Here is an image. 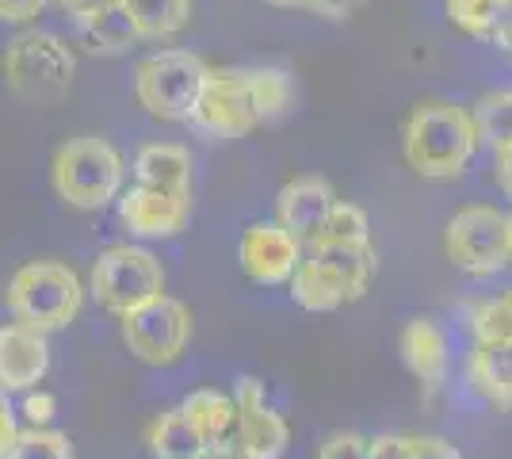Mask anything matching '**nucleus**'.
<instances>
[{
	"label": "nucleus",
	"instance_id": "nucleus-21",
	"mask_svg": "<svg viewBox=\"0 0 512 459\" xmlns=\"http://www.w3.org/2000/svg\"><path fill=\"white\" fill-rule=\"evenodd\" d=\"M287 284H291L295 303H299L302 310H310V314H333V310H341V306L348 303V295H344V287L337 284V276H333L329 268H321L314 257L295 264V272H291Z\"/></svg>",
	"mask_w": 512,
	"mask_h": 459
},
{
	"label": "nucleus",
	"instance_id": "nucleus-26",
	"mask_svg": "<svg viewBox=\"0 0 512 459\" xmlns=\"http://www.w3.org/2000/svg\"><path fill=\"white\" fill-rule=\"evenodd\" d=\"M8 459H73V440L46 425H31V429L16 433Z\"/></svg>",
	"mask_w": 512,
	"mask_h": 459
},
{
	"label": "nucleus",
	"instance_id": "nucleus-35",
	"mask_svg": "<svg viewBox=\"0 0 512 459\" xmlns=\"http://www.w3.org/2000/svg\"><path fill=\"white\" fill-rule=\"evenodd\" d=\"M58 410V402H54V394L46 391H27V402H23V417L31 421V425H50V417Z\"/></svg>",
	"mask_w": 512,
	"mask_h": 459
},
{
	"label": "nucleus",
	"instance_id": "nucleus-37",
	"mask_svg": "<svg viewBox=\"0 0 512 459\" xmlns=\"http://www.w3.org/2000/svg\"><path fill=\"white\" fill-rule=\"evenodd\" d=\"M367 456L371 459H406V437H367Z\"/></svg>",
	"mask_w": 512,
	"mask_h": 459
},
{
	"label": "nucleus",
	"instance_id": "nucleus-36",
	"mask_svg": "<svg viewBox=\"0 0 512 459\" xmlns=\"http://www.w3.org/2000/svg\"><path fill=\"white\" fill-rule=\"evenodd\" d=\"M16 433H20L16 410H12V402H8V391L0 387V459H8L12 444H16Z\"/></svg>",
	"mask_w": 512,
	"mask_h": 459
},
{
	"label": "nucleus",
	"instance_id": "nucleus-19",
	"mask_svg": "<svg viewBox=\"0 0 512 459\" xmlns=\"http://www.w3.org/2000/svg\"><path fill=\"white\" fill-rule=\"evenodd\" d=\"M470 383L497 410H512V341H478L470 356Z\"/></svg>",
	"mask_w": 512,
	"mask_h": 459
},
{
	"label": "nucleus",
	"instance_id": "nucleus-38",
	"mask_svg": "<svg viewBox=\"0 0 512 459\" xmlns=\"http://www.w3.org/2000/svg\"><path fill=\"white\" fill-rule=\"evenodd\" d=\"M497 180H501L505 196L512 199V146L509 150H497Z\"/></svg>",
	"mask_w": 512,
	"mask_h": 459
},
{
	"label": "nucleus",
	"instance_id": "nucleus-9",
	"mask_svg": "<svg viewBox=\"0 0 512 459\" xmlns=\"http://www.w3.org/2000/svg\"><path fill=\"white\" fill-rule=\"evenodd\" d=\"M448 261L470 276H490L512 261L509 215L497 207H463L444 230Z\"/></svg>",
	"mask_w": 512,
	"mask_h": 459
},
{
	"label": "nucleus",
	"instance_id": "nucleus-39",
	"mask_svg": "<svg viewBox=\"0 0 512 459\" xmlns=\"http://www.w3.org/2000/svg\"><path fill=\"white\" fill-rule=\"evenodd\" d=\"M268 4H276V8H299V0H268Z\"/></svg>",
	"mask_w": 512,
	"mask_h": 459
},
{
	"label": "nucleus",
	"instance_id": "nucleus-22",
	"mask_svg": "<svg viewBox=\"0 0 512 459\" xmlns=\"http://www.w3.org/2000/svg\"><path fill=\"white\" fill-rule=\"evenodd\" d=\"M146 444H150L153 459H207L203 440H199V433L192 429V421L184 417L180 406L153 421Z\"/></svg>",
	"mask_w": 512,
	"mask_h": 459
},
{
	"label": "nucleus",
	"instance_id": "nucleus-13",
	"mask_svg": "<svg viewBox=\"0 0 512 459\" xmlns=\"http://www.w3.org/2000/svg\"><path fill=\"white\" fill-rule=\"evenodd\" d=\"M333 203H337V192H333V184L325 180V176H295L291 184H283V192L276 199V219L279 226L291 234V238L299 241H314L325 219H329V211H333Z\"/></svg>",
	"mask_w": 512,
	"mask_h": 459
},
{
	"label": "nucleus",
	"instance_id": "nucleus-30",
	"mask_svg": "<svg viewBox=\"0 0 512 459\" xmlns=\"http://www.w3.org/2000/svg\"><path fill=\"white\" fill-rule=\"evenodd\" d=\"M58 8L65 12V20L73 23H88V20H100L107 12H115V8H123V0H54Z\"/></svg>",
	"mask_w": 512,
	"mask_h": 459
},
{
	"label": "nucleus",
	"instance_id": "nucleus-41",
	"mask_svg": "<svg viewBox=\"0 0 512 459\" xmlns=\"http://www.w3.org/2000/svg\"><path fill=\"white\" fill-rule=\"evenodd\" d=\"M501 4H512V0H501Z\"/></svg>",
	"mask_w": 512,
	"mask_h": 459
},
{
	"label": "nucleus",
	"instance_id": "nucleus-25",
	"mask_svg": "<svg viewBox=\"0 0 512 459\" xmlns=\"http://www.w3.org/2000/svg\"><path fill=\"white\" fill-rule=\"evenodd\" d=\"M448 20L470 35V39H490L497 20H501V0H444Z\"/></svg>",
	"mask_w": 512,
	"mask_h": 459
},
{
	"label": "nucleus",
	"instance_id": "nucleus-14",
	"mask_svg": "<svg viewBox=\"0 0 512 459\" xmlns=\"http://www.w3.org/2000/svg\"><path fill=\"white\" fill-rule=\"evenodd\" d=\"M50 372V349L39 329L12 322L0 326V387L12 391H31L43 383V375Z\"/></svg>",
	"mask_w": 512,
	"mask_h": 459
},
{
	"label": "nucleus",
	"instance_id": "nucleus-24",
	"mask_svg": "<svg viewBox=\"0 0 512 459\" xmlns=\"http://www.w3.org/2000/svg\"><path fill=\"white\" fill-rule=\"evenodd\" d=\"M474 123L482 142H490V150H509L512 146V92H493L474 108Z\"/></svg>",
	"mask_w": 512,
	"mask_h": 459
},
{
	"label": "nucleus",
	"instance_id": "nucleus-4",
	"mask_svg": "<svg viewBox=\"0 0 512 459\" xmlns=\"http://www.w3.org/2000/svg\"><path fill=\"white\" fill-rule=\"evenodd\" d=\"M4 303L16 314V322L50 333L65 329L85 306V284L81 276L58 261H31L12 272Z\"/></svg>",
	"mask_w": 512,
	"mask_h": 459
},
{
	"label": "nucleus",
	"instance_id": "nucleus-32",
	"mask_svg": "<svg viewBox=\"0 0 512 459\" xmlns=\"http://www.w3.org/2000/svg\"><path fill=\"white\" fill-rule=\"evenodd\" d=\"M367 0H299V8L306 12H314L321 20H348V16H356Z\"/></svg>",
	"mask_w": 512,
	"mask_h": 459
},
{
	"label": "nucleus",
	"instance_id": "nucleus-27",
	"mask_svg": "<svg viewBox=\"0 0 512 459\" xmlns=\"http://www.w3.org/2000/svg\"><path fill=\"white\" fill-rule=\"evenodd\" d=\"M249 85L264 119H276L291 108V77L283 69H249Z\"/></svg>",
	"mask_w": 512,
	"mask_h": 459
},
{
	"label": "nucleus",
	"instance_id": "nucleus-8",
	"mask_svg": "<svg viewBox=\"0 0 512 459\" xmlns=\"http://www.w3.org/2000/svg\"><path fill=\"white\" fill-rule=\"evenodd\" d=\"M260 123H264V115H260V104H256L253 85H249V69L211 66L188 127L207 134V138H218V142H234V138L256 131Z\"/></svg>",
	"mask_w": 512,
	"mask_h": 459
},
{
	"label": "nucleus",
	"instance_id": "nucleus-16",
	"mask_svg": "<svg viewBox=\"0 0 512 459\" xmlns=\"http://www.w3.org/2000/svg\"><path fill=\"white\" fill-rule=\"evenodd\" d=\"M310 257L337 276L348 303L367 295L371 276H375V261H379L371 241H325V245H310Z\"/></svg>",
	"mask_w": 512,
	"mask_h": 459
},
{
	"label": "nucleus",
	"instance_id": "nucleus-3",
	"mask_svg": "<svg viewBox=\"0 0 512 459\" xmlns=\"http://www.w3.org/2000/svg\"><path fill=\"white\" fill-rule=\"evenodd\" d=\"M0 73H4V85L20 100L43 108V104H58L69 96L73 77H77V54L54 31H23L4 46Z\"/></svg>",
	"mask_w": 512,
	"mask_h": 459
},
{
	"label": "nucleus",
	"instance_id": "nucleus-31",
	"mask_svg": "<svg viewBox=\"0 0 512 459\" xmlns=\"http://www.w3.org/2000/svg\"><path fill=\"white\" fill-rule=\"evenodd\" d=\"M318 459H371L367 456V437H360V433H333L321 444Z\"/></svg>",
	"mask_w": 512,
	"mask_h": 459
},
{
	"label": "nucleus",
	"instance_id": "nucleus-28",
	"mask_svg": "<svg viewBox=\"0 0 512 459\" xmlns=\"http://www.w3.org/2000/svg\"><path fill=\"white\" fill-rule=\"evenodd\" d=\"M325 241H371V234H367V215H363L356 203L337 199L333 211H329V219H325V226L314 234L310 245H325Z\"/></svg>",
	"mask_w": 512,
	"mask_h": 459
},
{
	"label": "nucleus",
	"instance_id": "nucleus-11",
	"mask_svg": "<svg viewBox=\"0 0 512 459\" xmlns=\"http://www.w3.org/2000/svg\"><path fill=\"white\" fill-rule=\"evenodd\" d=\"M119 219L134 238H172L192 219V192L130 184L119 196Z\"/></svg>",
	"mask_w": 512,
	"mask_h": 459
},
{
	"label": "nucleus",
	"instance_id": "nucleus-29",
	"mask_svg": "<svg viewBox=\"0 0 512 459\" xmlns=\"http://www.w3.org/2000/svg\"><path fill=\"white\" fill-rule=\"evenodd\" d=\"M474 337L478 341H512V291L474 306Z\"/></svg>",
	"mask_w": 512,
	"mask_h": 459
},
{
	"label": "nucleus",
	"instance_id": "nucleus-34",
	"mask_svg": "<svg viewBox=\"0 0 512 459\" xmlns=\"http://www.w3.org/2000/svg\"><path fill=\"white\" fill-rule=\"evenodd\" d=\"M50 0H0V23H31L46 12Z\"/></svg>",
	"mask_w": 512,
	"mask_h": 459
},
{
	"label": "nucleus",
	"instance_id": "nucleus-17",
	"mask_svg": "<svg viewBox=\"0 0 512 459\" xmlns=\"http://www.w3.org/2000/svg\"><path fill=\"white\" fill-rule=\"evenodd\" d=\"M402 360L428 387H440L448 375V337L432 318H413L402 333Z\"/></svg>",
	"mask_w": 512,
	"mask_h": 459
},
{
	"label": "nucleus",
	"instance_id": "nucleus-18",
	"mask_svg": "<svg viewBox=\"0 0 512 459\" xmlns=\"http://www.w3.org/2000/svg\"><path fill=\"white\" fill-rule=\"evenodd\" d=\"M134 184L192 192V153L176 142H150L134 153Z\"/></svg>",
	"mask_w": 512,
	"mask_h": 459
},
{
	"label": "nucleus",
	"instance_id": "nucleus-5",
	"mask_svg": "<svg viewBox=\"0 0 512 459\" xmlns=\"http://www.w3.org/2000/svg\"><path fill=\"white\" fill-rule=\"evenodd\" d=\"M211 66L192 50H157L134 69V96L161 123H188Z\"/></svg>",
	"mask_w": 512,
	"mask_h": 459
},
{
	"label": "nucleus",
	"instance_id": "nucleus-10",
	"mask_svg": "<svg viewBox=\"0 0 512 459\" xmlns=\"http://www.w3.org/2000/svg\"><path fill=\"white\" fill-rule=\"evenodd\" d=\"M237 402V459H279L291 444V429L276 406H268V394L260 379H241L234 391Z\"/></svg>",
	"mask_w": 512,
	"mask_h": 459
},
{
	"label": "nucleus",
	"instance_id": "nucleus-1",
	"mask_svg": "<svg viewBox=\"0 0 512 459\" xmlns=\"http://www.w3.org/2000/svg\"><path fill=\"white\" fill-rule=\"evenodd\" d=\"M482 134L474 111L459 104H421L413 108L402 131V153L409 169L428 180H451L474 161Z\"/></svg>",
	"mask_w": 512,
	"mask_h": 459
},
{
	"label": "nucleus",
	"instance_id": "nucleus-6",
	"mask_svg": "<svg viewBox=\"0 0 512 459\" xmlns=\"http://www.w3.org/2000/svg\"><path fill=\"white\" fill-rule=\"evenodd\" d=\"M88 291L104 310L123 318L165 291V268L142 245H111L92 264Z\"/></svg>",
	"mask_w": 512,
	"mask_h": 459
},
{
	"label": "nucleus",
	"instance_id": "nucleus-33",
	"mask_svg": "<svg viewBox=\"0 0 512 459\" xmlns=\"http://www.w3.org/2000/svg\"><path fill=\"white\" fill-rule=\"evenodd\" d=\"M406 459H463L448 440L436 437H406Z\"/></svg>",
	"mask_w": 512,
	"mask_h": 459
},
{
	"label": "nucleus",
	"instance_id": "nucleus-23",
	"mask_svg": "<svg viewBox=\"0 0 512 459\" xmlns=\"http://www.w3.org/2000/svg\"><path fill=\"white\" fill-rule=\"evenodd\" d=\"M77 43L85 46L88 54L115 58V54H123L130 43H138V35H134L130 20L123 16V8H115V12H107L100 20L77 23Z\"/></svg>",
	"mask_w": 512,
	"mask_h": 459
},
{
	"label": "nucleus",
	"instance_id": "nucleus-40",
	"mask_svg": "<svg viewBox=\"0 0 512 459\" xmlns=\"http://www.w3.org/2000/svg\"><path fill=\"white\" fill-rule=\"evenodd\" d=\"M509 241H512V215H509Z\"/></svg>",
	"mask_w": 512,
	"mask_h": 459
},
{
	"label": "nucleus",
	"instance_id": "nucleus-7",
	"mask_svg": "<svg viewBox=\"0 0 512 459\" xmlns=\"http://www.w3.org/2000/svg\"><path fill=\"white\" fill-rule=\"evenodd\" d=\"M119 333L134 360H142L150 368H172L184 360L188 341H192V310L161 291L157 299L123 314Z\"/></svg>",
	"mask_w": 512,
	"mask_h": 459
},
{
	"label": "nucleus",
	"instance_id": "nucleus-12",
	"mask_svg": "<svg viewBox=\"0 0 512 459\" xmlns=\"http://www.w3.org/2000/svg\"><path fill=\"white\" fill-rule=\"evenodd\" d=\"M299 261L302 245L279 222H256L241 234V268L256 284H287Z\"/></svg>",
	"mask_w": 512,
	"mask_h": 459
},
{
	"label": "nucleus",
	"instance_id": "nucleus-20",
	"mask_svg": "<svg viewBox=\"0 0 512 459\" xmlns=\"http://www.w3.org/2000/svg\"><path fill=\"white\" fill-rule=\"evenodd\" d=\"M123 16L138 39H172L192 23V0H123Z\"/></svg>",
	"mask_w": 512,
	"mask_h": 459
},
{
	"label": "nucleus",
	"instance_id": "nucleus-2",
	"mask_svg": "<svg viewBox=\"0 0 512 459\" xmlns=\"http://www.w3.org/2000/svg\"><path fill=\"white\" fill-rule=\"evenodd\" d=\"M127 161L100 134H77L54 150L50 184L65 207L73 211H100L123 192Z\"/></svg>",
	"mask_w": 512,
	"mask_h": 459
},
{
	"label": "nucleus",
	"instance_id": "nucleus-15",
	"mask_svg": "<svg viewBox=\"0 0 512 459\" xmlns=\"http://www.w3.org/2000/svg\"><path fill=\"white\" fill-rule=\"evenodd\" d=\"M184 417L192 421L199 433L207 459H226L234 452V433H237V402L234 394L222 391H192L180 402Z\"/></svg>",
	"mask_w": 512,
	"mask_h": 459
}]
</instances>
